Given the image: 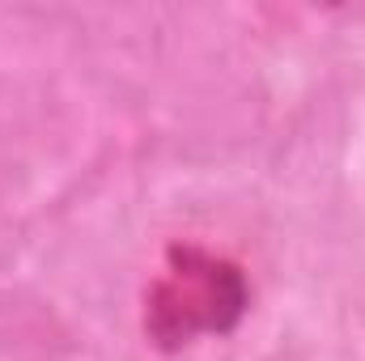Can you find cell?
<instances>
[{
  "label": "cell",
  "mask_w": 365,
  "mask_h": 361,
  "mask_svg": "<svg viewBox=\"0 0 365 361\" xmlns=\"http://www.w3.org/2000/svg\"><path fill=\"white\" fill-rule=\"evenodd\" d=\"M247 310L251 280L234 260L200 243H170L158 276L145 285L140 327L158 353H182L200 340L230 336Z\"/></svg>",
  "instance_id": "6da1fadb"
}]
</instances>
